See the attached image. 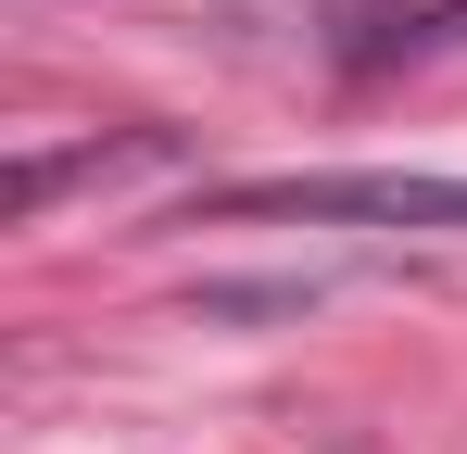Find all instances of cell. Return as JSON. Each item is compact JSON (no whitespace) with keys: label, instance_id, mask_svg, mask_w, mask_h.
I'll return each mask as SVG.
<instances>
[{"label":"cell","instance_id":"6da1fadb","mask_svg":"<svg viewBox=\"0 0 467 454\" xmlns=\"http://www.w3.org/2000/svg\"><path fill=\"white\" fill-rule=\"evenodd\" d=\"M228 215H304V227H417V240H467V177H391V164H354V177H253V190H228Z\"/></svg>","mask_w":467,"mask_h":454}]
</instances>
